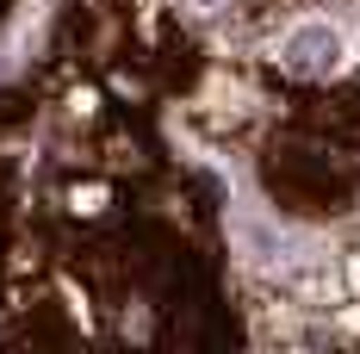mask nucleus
Instances as JSON below:
<instances>
[{"label": "nucleus", "mask_w": 360, "mask_h": 354, "mask_svg": "<svg viewBox=\"0 0 360 354\" xmlns=\"http://www.w3.org/2000/svg\"><path fill=\"white\" fill-rule=\"evenodd\" d=\"M280 63L292 75H329L342 63V32L329 19H298L286 37H280Z\"/></svg>", "instance_id": "1"}, {"label": "nucleus", "mask_w": 360, "mask_h": 354, "mask_svg": "<svg viewBox=\"0 0 360 354\" xmlns=\"http://www.w3.org/2000/svg\"><path fill=\"white\" fill-rule=\"evenodd\" d=\"M193 6H199V13H212V0H193Z\"/></svg>", "instance_id": "2"}]
</instances>
